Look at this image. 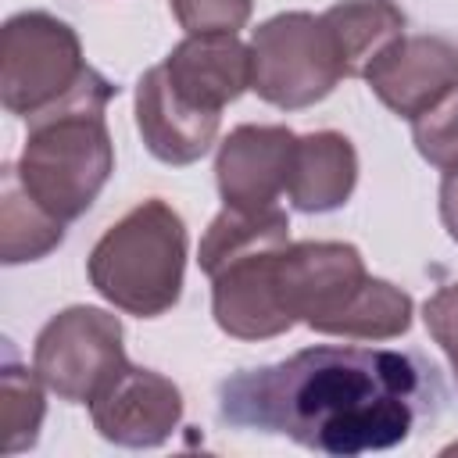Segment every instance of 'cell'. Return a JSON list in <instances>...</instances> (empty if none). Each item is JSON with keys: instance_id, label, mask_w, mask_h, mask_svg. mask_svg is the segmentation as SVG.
Here are the masks:
<instances>
[{"instance_id": "cell-1", "label": "cell", "mask_w": 458, "mask_h": 458, "mask_svg": "<svg viewBox=\"0 0 458 458\" xmlns=\"http://www.w3.org/2000/svg\"><path fill=\"white\" fill-rule=\"evenodd\" d=\"M440 401V376L422 354L304 347L283 361L222 379L218 419L233 429L272 433L308 451L354 458L404 444Z\"/></svg>"}, {"instance_id": "cell-2", "label": "cell", "mask_w": 458, "mask_h": 458, "mask_svg": "<svg viewBox=\"0 0 458 458\" xmlns=\"http://www.w3.org/2000/svg\"><path fill=\"white\" fill-rule=\"evenodd\" d=\"M276 290L290 322L326 336L394 340L411 329V297L365 272L361 250L336 240L286 243L276 258Z\"/></svg>"}, {"instance_id": "cell-3", "label": "cell", "mask_w": 458, "mask_h": 458, "mask_svg": "<svg viewBox=\"0 0 458 458\" xmlns=\"http://www.w3.org/2000/svg\"><path fill=\"white\" fill-rule=\"evenodd\" d=\"M114 93L118 86L93 68L72 97L29 118V136L14 168L36 204L64 225L93 208L114 172V143L104 122Z\"/></svg>"}, {"instance_id": "cell-4", "label": "cell", "mask_w": 458, "mask_h": 458, "mask_svg": "<svg viewBox=\"0 0 458 458\" xmlns=\"http://www.w3.org/2000/svg\"><path fill=\"white\" fill-rule=\"evenodd\" d=\"M186 225L179 211L150 197L125 211L89 250L93 290L118 311L157 318L175 308L186 276Z\"/></svg>"}, {"instance_id": "cell-5", "label": "cell", "mask_w": 458, "mask_h": 458, "mask_svg": "<svg viewBox=\"0 0 458 458\" xmlns=\"http://www.w3.org/2000/svg\"><path fill=\"white\" fill-rule=\"evenodd\" d=\"M347 79L336 39L322 14L283 11L254 29L250 89L283 111H301L333 93Z\"/></svg>"}, {"instance_id": "cell-6", "label": "cell", "mask_w": 458, "mask_h": 458, "mask_svg": "<svg viewBox=\"0 0 458 458\" xmlns=\"http://www.w3.org/2000/svg\"><path fill=\"white\" fill-rule=\"evenodd\" d=\"M93 68L75 29L47 11H21L4 21L0 100L18 118H36L72 97Z\"/></svg>"}, {"instance_id": "cell-7", "label": "cell", "mask_w": 458, "mask_h": 458, "mask_svg": "<svg viewBox=\"0 0 458 458\" xmlns=\"http://www.w3.org/2000/svg\"><path fill=\"white\" fill-rule=\"evenodd\" d=\"M125 361L118 315L93 304H72L57 311L39 329L32 347V369L47 390L72 404H89Z\"/></svg>"}, {"instance_id": "cell-8", "label": "cell", "mask_w": 458, "mask_h": 458, "mask_svg": "<svg viewBox=\"0 0 458 458\" xmlns=\"http://www.w3.org/2000/svg\"><path fill=\"white\" fill-rule=\"evenodd\" d=\"M89 415L97 433L118 447H157L182 422V394L168 376L125 361L89 401Z\"/></svg>"}, {"instance_id": "cell-9", "label": "cell", "mask_w": 458, "mask_h": 458, "mask_svg": "<svg viewBox=\"0 0 458 458\" xmlns=\"http://www.w3.org/2000/svg\"><path fill=\"white\" fill-rule=\"evenodd\" d=\"M286 243L258 247L222 261L211 279V315L236 340H268L293 329L276 290V258Z\"/></svg>"}, {"instance_id": "cell-10", "label": "cell", "mask_w": 458, "mask_h": 458, "mask_svg": "<svg viewBox=\"0 0 458 458\" xmlns=\"http://www.w3.org/2000/svg\"><path fill=\"white\" fill-rule=\"evenodd\" d=\"M361 79L397 118L411 122L458 86V47L444 36H397Z\"/></svg>"}, {"instance_id": "cell-11", "label": "cell", "mask_w": 458, "mask_h": 458, "mask_svg": "<svg viewBox=\"0 0 458 458\" xmlns=\"http://www.w3.org/2000/svg\"><path fill=\"white\" fill-rule=\"evenodd\" d=\"M297 136L286 125H236L215 157V182L225 208L258 211L286 193Z\"/></svg>"}, {"instance_id": "cell-12", "label": "cell", "mask_w": 458, "mask_h": 458, "mask_svg": "<svg viewBox=\"0 0 458 458\" xmlns=\"http://www.w3.org/2000/svg\"><path fill=\"white\" fill-rule=\"evenodd\" d=\"M168 86L193 107L222 114L243 89H250V47L236 32L186 36L161 61Z\"/></svg>"}, {"instance_id": "cell-13", "label": "cell", "mask_w": 458, "mask_h": 458, "mask_svg": "<svg viewBox=\"0 0 458 458\" xmlns=\"http://www.w3.org/2000/svg\"><path fill=\"white\" fill-rule=\"evenodd\" d=\"M218 122L222 114L193 107L190 100H182L161 64L147 68L136 82V129L143 136V147L165 161V165H193L200 161L215 136H218Z\"/></svg>"}, {"instance_id": "cell-14", "label": "cell", "mask_w": 458, "mask_h": 458, "mask_svg": "<svg viewBox=\"0 0 458 458\" xmlns=\"http://www.w3.org/2000/svg\"><path fill=\"white\" fill-rule=\"evenodd\" d=\"M358 182V154L344 132L318 129L293 143L286 197L304 215H326L347 204Z\"/></svg>"}, {"instance_id": "cell-15", "label": "cell", "mask_w": 458, "mask_h": 458, "mask_svg": "<svg viewBox=\"0 0 458 458\" xmlns=\"http://www.w3.org/2000/svg\"><path fill=\"white\" fill-rule=\"evenodd\" d=\"M340 61L344 75H365V68L397 39L404 36V14L390 0H340L322 11Z\"/></svg>"}, {"instance_id": "cell-16", "label": "cell", "mask_w": 458, "mask_h": 458, "mask_svg": "<svg viewBox=\"0 0 458 458\" xmlns=\"http://www.w3.org/2000/svg\"><path fill=\"white\" fill-rule=\"evenodd\" d=\"M61 240H64V222L36 204V197L21 186L14 165H4V175H0V261L4 265L39 261L50 250H57Z\"/></svg>"}, {"instance_id": "cell-17", "label": "cell", "mask_w": 458, "mask_h": 458, "mask_svg": "<svg viewBox=\"0 0 458 458\" xmlns=\"http://www.w3.org/2000/svg\"><path fill=\"white\" fill-rule=\"evenodd\" d=\"M272 243H290V218L283 208H258V211H240V208H222L208 233L200 236V272L211 276L222 261L258 250V247H272Z\"/></svg>"}, {"instance_id": "cell-18", "label": "cell", "mask_w": 458, "mask_h": 458, "mask_svg": "<svg viewBox=\"0 0 458 458\" xmlns=\"http://www.w3.org/2000/svg\"><path fill=\"white\" fill-rule=\"evenodd\" d=\"M43 379L39 372L18 365L11 354L4 358L0 369V433H4V451L18 454L29 451L39 440V426L47 415V401H43Z\"/></svg>"}, {"instance_id": "cell-19", "label": "cell", "mask_w": 458, "mask_h": 458, "mask_svg": "<svg viewBox=\"0 0 458 458\" xmlns=\"http://www.w3.org/2000/svg\"><path fill=\"white\" fill-rule=\"evenodd\" d=\"M411 140L422 161H429L433 168H458V86L447 89L419 118H411Z\"/></svg>"}, {"instance_id": "cell-20", "label": "cell", "mask_w": 458, "mask_h": 458, "mask_svg": "<svg viewBox=\"0 0 458 458\" xmlns=\"http://www.w3.org/2000/svg\"><path fill=\"white\" fill-rule=\"evenodd\" d=\"M175 21L186 29V36L204 32H236L247 25L254 0H168Z\"/></svg>"}, {"instance_id": "cell-21", "label": "cell", "mask_w": 458, "mask_h": 458, "mask_svg": "<svg viewBox=\"0 0 458 458\" xmlns=\"http://www.w3.org/2000/svg\"><path fill=\"white\" fill-rule=\"evenodd\" d=\"M422 322L429 329V336L440 344V351L447 354L454 379H458V283L440 286L426 304H422Z\"/></svg>"}, {"instance_id": "cell-22", "label": "cell", "mask_w": 458, "mask_h": 458, "mask_svg": "<svg viewBox=\"0 0 458 458\" xmlns=\"http://www.w3.org/2000/svg\"><path fill=\"white\" fill-rule=\"evenodd\" d=\"M440 222L447 229V236L458 243V168L444 172V182H440Z\"/></svg>"}]
</instances>
